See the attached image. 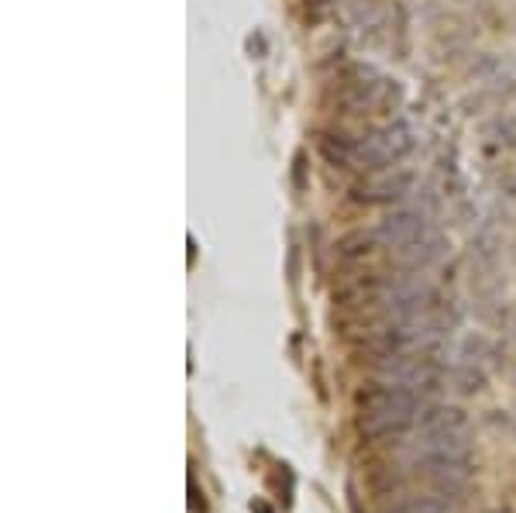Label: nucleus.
Segmentation results:
<instances>
[{
    "instance_id": "1",
    "label": "nucleus",
    "mask_w": 516,
    "mask_h": 513,
    "mask_svg": "<svg viewBox=\"0 0 516 513\" xmlns=\"http://www.w3.org/2000/svg\"><path fill=\"white\" fill-rule=\"evenodd\" d=\"M413 396L403 390H386L369 400V410L362 417V434L382 438V434H400L413 424Z\"/></svg>"
},
{
    "instance_id": "2",
    "label": "nucleus",
    "mask_w": 516,
    "mask_h": 513,
    "mask_svg": "<svg viewBox=\"0 0 516 513\" xmlns=\"http://www.w3.org/2000/svg\"><path fill=\"white\" fill-rule=\"evenodd\" d=\"M417 472L437 493L455 496L472 483V458H417Z\"/></svg>"
},
{
    "instance_id": "3",
    "label": "nucleus",
    "mask_w": 516,
    "mask_h": 513,
    "mask_svg": "<svg viewBox=\"0 0 516 513\" xmlns=\"http://www.w3.org/2000/svg\"><path fill=\"white\" fill-rule=\"evenodd\" d=\"M417 458H472V441L465 438V431L420 434Z\"/></svg>"
},
{
    "instance_id": "4",
    "label": "nucleus",
    "mask_w": 516,
    "mask_h": 513,
    "mask_svg": "<svg viewBox=\"0 0 516 513\" xmlns=\"http://www.w3.org/2000/svg\"><path fill=\"white\" fill-rule=\"evenodd\" d=\"M420 434H441V431H465V417L455 407H437L427 410L424 417L417 421Z\"/></svg>"
},
{
    "instance_id": "5",
    "label": "nucleus",
    "mask_w": 516,
    "mask_h": 513,
    "mask_svg": "<svg viewBox=\"0 0 516 513\" xmlns=\"http://www.w3.org/2000/svg\"><path fill=\"white\" fill-rule=\"evenodd\" d=\"M400 513H458V503H455V496L437 493L434 489V493H427V496H413Z\"/></svg>"
}]
</instances>
